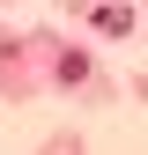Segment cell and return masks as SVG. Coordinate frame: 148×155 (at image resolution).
<instances>
[{"instance_id": "obj_1", "label": "cell", "mask_w": 148, "mask_h": 155, "mask_svg": "<svg viewBox=\"0 0 148 155\" xmlns=\"http://www.w3.org/2000/svg\"><path fill=\"white\" fill-rule=\"evenodd\" d=\"M89 22H96L104 37H126V30H133V15H126V8H96V15H89Z\"/></svg>"}]
</instances>
